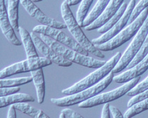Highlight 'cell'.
<instances>
[{"instance_id": "obj_22", "label": "cell", "mask_w": 148, "mask_h": 118, "mask_svg": "<svg viewBox=\"0 0 148 118\" xmlns=\"http://www.w3.org/2000/svg\"><path fill=\"white\" fill-rule=\"evenodd\" d=\"M127 7V3H125V2L123 3V4H122L121 7H120V8L119 9V10L117 12V13L115 14L114 15L112 18H110V19H109L108 21L107 22H106V24L103 26V27H101V28L98 29V33L103 34V33H106V32L110 30V29L112 28V27H113V26L115 25V24H116L118 21H119L120 18L123 16V14H124L125 12Z\"/></svg>"}, {"instance_id": "obj_32", "label": "cell", "mask_w": 148, "mask_h": 118, "mask_svg": "<svg viewBox=\"0 0 148 118\" xmlns=\"http://www.w3.org/2000/svg\"><path fill=\"white\" fill-rule=\"evenodd\" d=\"M110 113L112 114V117L113 118H124V116L122 115L121 112L116 107L110 105Z\"/></svg>"}, {"instance_id": "obj_20", "label": "cell", "mask_w": 148, "mask_h": 118, "mask_svg": "<svg viewBox=\"0 0 148 118\" xmlns=\"http://www.w3.org/2000/svg\"><path fill=\"white\" fill-rule=\"evenodd\" d=\"M14 108L24 114L27 115L32 118H50L41 110L37 109L29 105L27 102L16 103L13 105Z\"/></svg>"}, {"instance_id": "obj_8", "label": "cell", "mask_w": 148, "mask_h": 118, "mask_svg": "<svg viewBox=\"0 0 148 118\" xmlns=\"http://www.w3.org/2000/svg\"><path fill=\"white\" fill-rule=\"evenodd\" d=\"M51 63L52 61L46 57L27 59L24 61L15 63L2 69L0 73V78L1 79H4L5 78L18 74V73L32 72L44 68V67L49 66Z\"/></svg>"}, {"instance_id": "obj_7", "label": "cell", "mask_w": 148, "mask_h": 118, "mask_svg": "<svg viewBox=\"0 0 148 118\" xmlns=\"http://www.w3.org/2000/svg\"><path fill=\"white\" fill-rule=\"evenodd\" d=\"M140 77L135 78L132 79V80L126 83L124 85L119 88L115 89L113 90H111L110 92L99 94L92 98L84 101L78 105L79 108H90L92 107L97 106V105H103V104L108 103L111 101L115 100L117 99H119L120 98L123 97L124 95H126L130 90H132L134 87L136 86L140 82Z\"/></svg>"}, {"instance_id": "obj_17", "label": "cell", "mask_w": 148, "mask_h": 118, "mask_svg": "<svg viewBox=\"0 0 148 118\" xmlns=\"http://www.w3.org/2000/svg\"><path fill=\"white\" fill-rule=\"evenodd\" d=\"M18 32L21 36V42L25 48L27 59H34V58L39 57L37 53L34 43L32 36H31V33H29L27 29L21 27H19Z\"/></svg>"}, {"instance_id": "obj_29", "label": "cell", "mask_w": 148, "mask_h": 118, "mask_svg": "<svg viewBox=\"0 0 148 118\" xmlns=\"http://www.w3.org/2000/svg\"><path fill=\"white\" fill-rule=\"evenodd\" d=\"M147 98H148V90H145V91L140 93V94L137 95L132 97V98L128 101V102H127V108H130V107L133 106L134 105H135V104L138 103V102H141V101L144 100Z\"/></svg>"}, {"instance_id": "obj_1", "label": "cell", "mask_w": 148, "mask_h": 118, "mask_svg": "<svg viewBox=\"0 0 148 118\" xmlns=\"http://www.w3.org/2000/svg\"><path fill=\"white\" fill-rule=\"evenodd\" d=\"M61 12L64 23L67 26V29L72 34L73 39L89 53H91L96 57L104 59L105 55L102 53L101 50H98L91 41H89V39L86 37L81 29V27L77 22L76 19L74 17L70 9V5L65 0L61 4Z\"/></svg>"}, {"instance_id": "obj_10", "label": "cell", "mask_w": 148, "mask_h": 118, "mask_svg": "<svg viewBox=\"0 0 148 118\" xmlns=\"http://www.w3.org/2000/svg\"><path fill=\"white\" fill-rule=\"evenodd\" d=\"M21 4L32 17L36 19L42 25L49 26L58 29L67 28V26L65 23L46 16L32 0H21Z\"/></svg>"}, {"instance_id": "obj_23", "label": "cell", "mask_w": 148, "mask_h": 118, "mask_svg": "<svg viewBox=\"0 0 148 118\" xmlns=\"http://www.w3.org/2000/svg\"><path fill=\"white\" fill-rule=\"evenodd\" d=\"M33 81L32 76L28 77L16 78L12 79H1L0 87L1 88H9V87H18L20 85L29 83Z\"/></svg>"}, {"instance_id": "obj_5", "label": "cell", "mask_w": 148, "mask_h": 118, "mask_svg": "<svg viewBox=\"0 0 148 118\" xmlns=\"http://www.w3.org/2000/svg\"><path fill=\"white\" fill-rule=\"evenodd\" d=\"M147 16L148 7L140 13V14L133 22L131 23L126 28L122 30L113 39L105 44L95 45V47L101 51H109V50H112L117 48H119L123 44L128 41L130 39H131L136 35L143 24H144Z\"/></svg>"}, {"instance_id": "obj_28", "label": "cell", "mask_w": 148, "mask_h": 118, "mask_svg": "<svg viewBox=\"0 0 148 118\" xmlns=\"http://www.w3.org/2000/svg\"><path fill=\"white\" fill-rule=\"evenodd\" d=\"M147 90H148V76L145 79L143 80V81H142L136 86L134 87L132 90H130L126 95L129 97H134V96L140 94V93H143Z\"/></svg>"}, {"instance_id": "obj_3", "label": "cell", "mask_w": 148, "mask_h": 118, "mask_svg": "<svg viewBox=\"0 0 148 118\" xmlns=\"http://www.w3.org/2000/svg\"><path fill=\"white\" fill-rule=\"evenodd\" d=\"M39 36L52 49L54 50L60 56L64 57L68 61H71V62L75 63L78 65L88 67V68L96 69L101 68L106 64V61L95 59L94 58L89 57L88 56L83 55L82 53L76 51V50L60 44L59 42L55 41L49 36H46L44 34H41V33Z\"/></svg>"}, {"instance_id": "obj_36", "label": "cell", "mask_w": 148, "mask_h": 118, "mask_svg": "<svg viewBox=\"0 0 148 118\" xmlns=\"http://www.w3.org/2000/svg\"><path fill=\"white\" fill-rule=\"evenodd\" d=\"M59 118H66V115H65V114H64V113H61V114H60Z\"/></svg>"}, {"instance_id": "obj_11", "label": "cell", "mask_w": 148, "mask_h": 118, "mask_svg": "<svg viewBox=\"0 0 148 118\" xmlns=\"http://www.w3.org/2000/svg\"><path fill=\"white\" fill-rule=\"evenodd\" d=\"M135 0H130L129 4H127V7L126 9L125 12L123 14V16L120 18L119 21L110 29L106 33H103L101 36L96 38V39H92L91 42L94 45H100V44H105V43L108 42L110 40L113 39L115 36L118 34L122 30L124 29V27L128 23V21L130 18L131 14H132V12H133L134 8L135 7Z\"/></svg>"}, {"instance_id": "obj_4", "label": "cell", "mask_w": 148, "mask_h": 118, "mask_svg": "<svg viewBox=\"0 0 148 118\" xmlns=\"http://www.w3.org/2000/svg\"><path fill=\"white\" fill-rule=\"evenodd\" d=\"M114 73L110 72L104 79L90 88L83 90L76 94L67 95L60 98H51V102L58 107H69L73 105L80 104L84 101L92 98L99 95L111 83L114 78Z\"/></svg>"}, {"instance_id": "obj_26", "label": "cell", "mask_w": 148, "mask_h": 118, "mask_svg": "<svg viewBox=\"0 0 148 118\" xmlns=\"http://www.w3.org/2000/svg\"><path fill=\"white\" fill-rule=\"evenodd\" d=\"M147 54H148V33L147 36H146L144 43H143V46H142L141 49H140V51L138 52V53L137 54V56H135V59L131 61V63L129 64L128 66H127V68L130 69L132 68L133 66H135V65H137L139 62H140L142 60L144 59Z\"/></svg>"}, {"instance_id": "obj_38", "label": "cell", "mask_w": 148, "mask_h": 118, "mask_svg": "<svg viewBox=\"0 0 148 118\" xmlns=\"http://www.w3.org/2000/svg\"><path fill=\"white\" fill-rule=\"evenodd\" d=\"M65 1H67V2L69 3V4H70V3L71 2V1H72V0H65Z\"/></svg>"}, {"instance_id": "obj_37", "label": "cell", "mask_w": 148, "mask_h": 118, "mask_svg": "<svg viewBox=\"0 0 148 118\" xmlns=\"http://www.w3.org/2000/svg\"><path fill=\"white\" fill-rule=\"evenodd\" d=\"M32 1H33L34 2H38V1H43V0H32Z\"/></svg>"}, {"instance_id": "obj_25", "label": "cell", "mask_w": 148, "mask_h": 118, "mask_svg": "<svg viewBox=\"0 0 148 118\" xmlns=\"http://www.w3.org/2000/svg\"><path fill=\"white\" fill-rule=\"evenodd\" d=\"M148 110V98L135 104L133 106L130 107L128 110L125 113L124 118H132L134 116L143 113Z\"/></svg>"}, {"instance_id": "obj_34", "label": "cell", "mask_w": 148, "mask_h": 118, "mask_svg": "<svg viewBox=\"0 0 148 118\" xmlns=\"http://www.w3.org/2000/svg\"><path fill=\"white\" fill-rule=\"evenodd\" d=\"M16 109L14 108L13 105H11L8 110V114H7V118H16Z\"/></svg>"}, {"instance_id": "obj_27", "label": "cell", "mask_w": 148, "mask_h": 118, "mask_svg": "<svg viewBox=\"0 0 148 118\" xmlns=\"http://www.w3.org/2000/svg\"><path fill=\"white\" fill-rule=\"evenodd\" d=\"M148 7V0H140L138 3L137 5H135V8H134L133 12H132V14H131L130 18L128 23L127 24H130L131 23L133 22L136 18L138 17L139 15L140 14L143 10H145L146 8Z\"/></svg>"}, {"instance_id": "obj_14", "label": "cell", "mask_w": 148, "mask_h": 118, "mask_svg": "<svg viewBox=\"0 0 148 118\" xmlns=\"http://www.w3.org/2000/svg\"><path fill=\"white\" fill-rule=\"evenodd\" d=\"M123 1L124 0H110V3L108 4L107 7L103 11L101 16L90 25L84 27L86 31H93L103 27L110 18H112L117 13L122 4L124 3Z\"/></svg>"}, {"instance_id": "obj_15", "label": "cell", "mask_w": 148, "mask_h": 118, "mask_svg": "<svg viewBox=\"0 0 148 118\" xmlns=\"http://www.w3.org/2000/svg\"><path fill=\"white\" fill-rule=\"evenodd\" d=\"M148 69V54L132 68L128 69L124 73L118 76L114 77L113 81L118 83H126L135 78L140 77V76L146 72Z\"/></svg>"}, {"instance_id": "obj_18", "label": "cell", "mask_w": 148, "mask_h": 118, "mask_svg": "<svg viewBox=\"0 0 148 118\" xmlns=\"http://www.w3.org/2000/svg\"><path fill=\"white\" fill-rule=\"evenodd\" d=\"M35 100L30 95L27 93H16L5 97H1L0 108H3L9 105H14L16 103H24V102H33Z\"/></svg>"}, {"instance_id": "obj_21", "label": "cell", "mask_w": 148, "mask_h": 118, "mask_svg": "<svg viewBox=\"0 0 148 118\" xmlns=\"http://www.w3.org/2000/svg\"><path fill=\"white\" fill-rule=\"evenodd\" d=\"M21 0H8L7 12L9 20L15 31H18V5Z\"/></svg>"}, {"instance_id": "obj_39", "label": "cell", "mask_w": 148, "mask_h": 118, "mask_svg": "<svg viewBox=\"0 0 148 118\" xmlns=\"http://www.w3.org/2000/svg\"><path fill=\"white\" fill-rule=\"evenodd\" d=\"M5 1H6V0H5Z\"/></svg>"}, {"instance_id": "obj_30", "label": "cell", "mask_w": 148, "mask_h": 118, "mask_svg": "<svg viewBox=\"0 0 148 118\" xmlns=\"http://www.w3.org/2000/svg\"><path fill=\"white\" fill-rule=\"evenodd\" d=\"M20 91V88L18 87H9V88H1L0 90V96L5 97L11 95L16 94Z\"/></svg>"}, {"instance_id": "obj_16", "label": "cell", "mask_w": 148, "mask_h": 118, "mask_svg": "<svg viewBox=\"0 0 148 118\" xmlns=\"http://www.w3.org/2000/svg\"><path fill=\"white\" fill-rule=\"evenodd\" d=\"M31 75L33 77V82L36 88L38 102V104H42L44 101L46 94L45 80L42 68L32 71Z\"/></svg>"}, {"instance_id": "obj_35", "label": "cell", "mask_w": 148, "mask_h": 118, "mask_svg": "<svg viewBox=\"0 0 148 118\" xmlns=\"http://www.w3.org/2000/svg\"><path fill=\"white\" fill-rule=\"evenodd\" d=\"M81 1H82V0H72L71 2L70 3V4H69V5L70 6L76 5V4H79L80 2H81Z\"/></svg>"}, {"instance_id": "obj_2", "label": "cell", "mask_w": 148, "mask_h": 118, "mask_svg": "<svg viewBox=\"0 0 148 118\" xmlns=\"http://www.w3.org/2000/svg\"><path fill=\"white\" fill-rule=\"evenodd\" d=\"M121 56L120 52L116 53V54L112 56L109 61H108L104 65L90 73L86 78L81 80L69 88L62 90L61 93L66 95H71L95 85L100 81L104 79L110 72L112 71L113 68L120 61Z\"/></svg>"}, {"instance_id": "obj_24", "label": "cell", "mask_w": 148, "mask_h": 118, "mask_svg": "<svg viewBox=\"0 0 148 118\" xmlns=\"http://www.w3.org/2000/svg\"><path fill=\"white\" fill-rule=\"evenodd\" d=\"M93 0H82L78 7L76 14V20L81 27H83V21L86 16H88V13L90 10Z\"/></svg>"}, {"instance_id": "obj_33", "label": "cell", "mask_w": 148, "mask_h": 118, "mask_svg": "<svg viewBox=\"0 0 148 118\" xmlns=\"http://www.w3.org/2000/svg\"><path fill=\"white\" fill-rule=\"evenodd\" d=\"M101 118H110V105L108 103L105 104L102 110Z\"/></svg>"}, {"instance_id": "obj_13", "label": "cell", "mask_w": 148, "mask_h": 118, "mask_svg": "<svg viewBox=\"0 0 148 118\" xmlns=\"http://www.w3.org/2000/svg\"><path fill=\"white\" fill-rule=\"evenodd\" d=\"M0 24L3 34L11 44L16 46L22 45V42L16 37L15 31L9 20L8 12L5 5V0H0Z\"/></svg>"}, {"instance_id": "obj_9", "label": "cell", "mask_w": 148, "mask_h": 118, "mask_svg": "<svg viewBox=\"0 0 148 118\" xmlns=\"http://www.w3.org/2000/svg\"><path fill=\"white\" fill-rule=\"evenodd\" d=\"M33 31L38 33V34L41 33V34L49 36L51 39L69 47V48L76 50L83 55L88 56V52L86 51L75 39L68 36L65 32L61 31V29L49 27V26L38 25L33 29Z\"/></svg>"}, {"instance_id": "obj_31", "label": "cell", "mask_w": 148, "mask_h": 118, "mask_svg": "<svg viewBox=\"0 0 148 118\" xmlns=\"http://www.w3.org/2000/svg\"><path fill=\"white\" fill-rule=\"evenodd\" d=\"M61 113H64L66 115V117L69 118H84L82 115L78 113L77 112L74 111L72 109H70L69 108H66L64 109L61 111Z\"/></svg>"}, {"instance_id": "obj_6", "label": "cell", "mask_w": 148, "mask_h": 118, "mask_svg": "<svg viewBox=\"0 0 148 118\" xmlns=\"http://www.w3.org/2000/svg\"><path fill=\"white\" fill-rule=\"evenodd\" d=\"M147 33L148 16L147 19L145 21L144 24H143L141 28L140 29V30L138 31V32L135 36L132 42L130 43L127 49L125 50L123 56H121L120 61H118L117 65H115V67L112 70V72L114 73H119V72H121L122 70H124L125 68H127L131 61L135 59L138 52L141 49Z\"/></svg>"}, {"instance_id": "obj_19", "label": "cell", "mask_w": 148, "mask_h": 118, "mask_svg": "<svg viewBox=\"0 0 148 118\" xmlns=\"http://www.w3.org/2000/svg\"><path fill=\"white\" fill-rule=\"evenodd\" d=\"M110 0H98L95 5L88 14L83 21V27H86L92 24L95 20H96L101 15L103 11L106 10L108 4L110 3Z\"/></svg>"}, {"instance_id": "obj_12", "label": "cell", "mask_w": 148, "mask_h": 118, "mask_svg": "<svg viewBox=\"0 0 148 118\" xmlns=\"http://www.w3.org/2000/svg\"><path fill=\"white\" fill-rule=\"evenodd\" d=\"M31 36L33 39L34 43L35 44L36 49L38 50L39 53H41L44 57L47 58L52 61V63H54L56 65L62 67H69L71 66L73 63L68 61L64 57L60 56L58 53H57L54 50L52 49L48 44H46L42 39L40 38V36H37L36 33L34 31L31 32Z\"/></svg>"}]
</instances>
